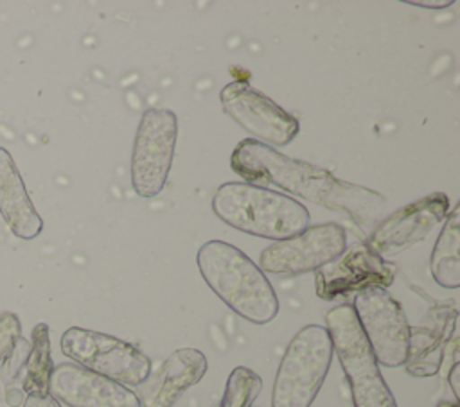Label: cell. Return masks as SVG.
<instances>
[{"mask_svg": "<svg viewBox=\"0 0 460 407\" xmlns=\"http://www.w3.org/2000/svg\"><path fill=\"white\" fill-rule=\"evenodd\" d=\"M49 394L68 407H140L129 387L74 362H63L52 369Z\"/></svg>", "mask_w": 460, "mask_h": 407, "instance_id": "13", "label": "cell"}, {"mask_svg": "<svg viewBox=\"0 0 460 407\" xmlns=\"http://www.w3.org/2000/svg\"><path fill=\"white\" fill-rule=\"evenodd\" d=\"M29 350L31 342L20 335L11 350L0 359V400L7 402L11 407H18L25 400L22 380Z\"/></svg>", "mask_w": 460, "mask_h": 407, "instance_id": "18", "label": "cell"}, {"mask_svg": "<svg viewBox=\"0 0 460 407\" xmlns=\"http://www.w3.org/2000/svg\"><path fill=\"white\" fill-rule=\"evenodd\" d=\"M332 355L325 326L305 325L298 330L279 364L271 407H309L323 385Z\"/></svg>", "mask_w": 460, "mask_h": 407, "instance_id": "5", "label": "cell"}, {"mask_svg": "<svg viewBox=\"0 0 460 407\" xmlns=\"http://www.w3.org/2000/svg\"><path fill=\"white\" fill-rule=\"evenodd\" d=\"M408 4H411V5H419V7H428V9H446V7H449L451 4H453V0H440V2H422V0H417V2H413V0H410Z\"/></svg>", "mask_w": 460, "mask_h": 407, "instance_id": "22", "label": "cell"}, {"mask_svg": "<svg viewBox=\"0 0 460 407\" xmlns=\"http://www.w3.org/2000/svg\"><path fill=\"white\" fill-rule=\"evenodd\" d=\"M212 212L230 228L273 242L302 233L311 221L307 208L291 195L234 181L216 188Z\"/></svg>", "mask_w": 460, "mask_h": 407, "instance_id": "3", "label": "cell"}, {"mask_svg": "<svg viewBox=\"0 0 460 407\" xmlns=\"http://www.w3.org/2000/svg\"><path fill=\"white\" fill-rule=\"evenodd\" d=\"M198 269L210 290L237 316L268 325L279 314V298L259 265L235 246L205 242L196 255Z\"/></svg>", "mask_w": 460, "mask_h": 407, "instance_id": "2", "label": "cell"}, {"mask_svg": "<svg viewBox=\"0 0 460 407\" xmlns=\"http://www.w3.org/2000/svg\"><path fill=\"white\" fill-rule=\"evenodd\" d=\"M207 368V357L199 350L180 348L155 373H149L133 393L140 407H172L187 389L205 377Z\"/></svg>", "mask_w": 460, "mask_h": 407, "instance_id": "14", "label": "cell"}, {"mask_svg": "<svg viewBox=\"0 0 460 407\" xmlns=\"http://www.w3.org/2000/svg\"><path fill=\"white\" fill-rule=\"evenodd\" d=\"M438 407H458L456 402H440Z\"/></svg>", "mask_w": 460, "mask_h": 407, "instance_id": "24", "label": "cell"}, {"mask_svg": "<svg viewBox=\"0 0 460 407\" xmlns=\"http://www.w3.org/2000/svg\"><path fill=\"white\" fill-rule=\"evenodd\" d=\"M460 204H456L446 217V224L435 242L429 258V269L433 280L446 289L460 287Z\"/></svg>", "mask_w": 460, "mask_h": 407, "instance_id": "16", "label": "cell"}, {"mask_svg": "<svg viewBox=\"0 0 460 407\" xmlns=\"http://www.w3.org/2000/svg\"><path fill=\"white\" fill-rule=\"evenodd\" d=\"M23 407H61L50 394L45 396H25Z\"/></svg>", "mask_w": 460, "mask_h": 407, "instance_id": "21", "label": "cell"}, {"mask_svg": "<svg viewBox=\"0 0 460 407\" xmlns=\"http://www.w3.org/2000/svg\"><path fill=\"white\" fill-rule=\"evenodd\" d=\"M31 350L25 360L22 391L25 396L49 394V380L54 369L50 355V330L49 325L38 323L32 328Z\"/></svg>", "mask_w": 460, "mask_h": 407, "instance_id": "17", "label": "cell"}, {"mask_svg": "<svg viewBox=\"0 0 460 407\" xmlns=\"http://www.w3.org/2000/svg\"><path fill=\"white\" fill-rule=\"evenodd\" d=\"M176 134L178 120L171 109L149 108L142 113L131 152V185L140 197H155L164 190Z\"/></svg>", "mask_w": 460, "mask_h": 407, "instance_id": "7", "label": "cell"}, {"mask_svg": "<svg viewBox=\"0 0 460 407\" xmlns=\"http://www.w3.org/2000/svg\"><path fill=\"white\" fill-rule=\"evenodd\" d=\"M22 335V323L16 314L2 312L0 314V359L11 350L14 341Z\"/></svg>", "mask_w": 460, "mask_h": 407, "instance_id": "20", "label": "cell"}, {"mask_svg": "<svg viewBox=\"0 0 460 407\" xmlns=\"http://www.w3.org/2000/svg\"><path fill=\"white\" fill-rule=\"evenodd\" d=\"M0 213L18 238H36L43 229V221L27 194L18 167L4 147H0Z\"/></svg>", "mask_w": 460, "mask_h": 407, "instance_id": "15", "label": "cell"}, {"mask_svg": "<svg viewBox=\"0 0 460 407\" xmlns=\"http://www.w3.org/2000/svg\"><path fill=\"white\" fill-rule=\"evenodd\" d=\"M325 330L350 385L354 407H397L352 307L343 303L331 308Z\"/></svg>", "mask_w": 460, "mask_h": 407, "instance_id": "4", "label": "cell"}, {"mask_svg": "<svg viewBox=\"0 0 460 407\" xmlns=\"http://www.w3.org/2000/svg\"><path fill=\"white\" fill-rule=\"evenodd\" d=\"M230 167L244 183L273 185L329 210L347 212L358 221H367L385 203L377 192L341 181L329 170L289 158L255 138L235 145Z\"/></svg>", "mask_w": 460, "mask_h": 407, "instance_id": "1", "label": "cell"}, {"mask_svg": "<svg viewBox=\"0 0 460 407\" xmlns=\"http://www.w3.org/2000/svg\"><path fill=\"white\" fill-rule=\"evenodd\" d=\"M350 307L376 362L385 368L406 364L410 355V325L401 303L386 289L370 287L356 292Z\"/></svg>", "mask_w": 460, "mask_h": 407, "instance_id": "8", "label": "cell"}, {"mask_svg": "<svg viewBox=\"0 0 460 407\" xmlns=\"http://www.w3.org/2000/svg\"><path fill=\"white\" fill-rule=\"evenodd\" d=\"M61 351L77 366L126 387H137L151 373V360L138 348L95 330L79 326L65 330Z\"/></svg>", "mask_w": 460, "mask_h": 407, "instance_id": "6", "label": "cell"}, {"mask_svg": "<svg viewBox=\"0 0 460 407\" xmlns=\"http://www.w3.org/2000/svg\"><path fill=\"white\" fill-rule=\"evenodd\" d=\"M223 111L244 131L270 147H284L300 131L298 120L248 82H228L221 93Z\"/></svg>", "mask_w": 460, "mask_h": 407, "instance_id": "10", "label": "cell"}, {"mask_svg": "<svg viewBox=\"0 0 460 407\" xmlns=\"http://www.w3.org/2000/svg\"><path fill=\"white\" fill-rule=\"evenodd\" d=\"M347 247V231L336 222L307 226L302 233L273 242L259 258L262 273L277 276H296L316 271L334 260Z\"/></svg>", "mask_w": 460, "mask_h": 407, "instance_id": "9", "label": "cell"}, {"mask_svg": "<svg viewBox=\"0 0 460 407\" xmlns=\"http://www.w3.org/2000/svg\"><path fill=\"white\" fill-rule=\"evenodd\" d=\"M447 382H449V385H451V389H453L455 398L458 400V398H460V391H458V362L453 364V368H451V371H449V375H447Z\"/></svg>", "mask_w": 460, "mask_h": 407, "instance_id": "23", "label": "cell"}, {"mask_svg": "<svg viewBox=\"0 0 460 407\" xmlns=\"http://www.w3.org/2000/svg\"><path fill=\"white\" fill-rule=\"evenodd\" d=\"M447 213L449 199L446 194L435 192L424 195L383 219L374 228L368 246L383 258L394 256L424 240L431 229L447 217Z\"/></svg>", "mask_w": 460, "mask_h": 407, "instance_id": "12", "label": "cell"}, {"mask_svg": "<svg viewBox=\"0 0 460 407\" xmlns=\"http://www.w3.org/2000/svg\"><path fill=\"white\" fill-rule=\"evenodd\" d=\"M395 265L379 256L368 244L354 242L329 264L314 271L316 296L332 301L370 287L394 283Z\"/></svg>", "mask_w": 460, "mask_h": 407, "instance_id": "11", "label": "cell"}, {"mask_svg": "<svg viewBox=\"0 0 460 407\" xmlns=\"http://www.w3.org/2000/svg\"><path fill=\"white\" fill-rule=\"evenodd\" d=\"M262 389V378L250 368L237 366L226 378L225 393L216 407H252Z\"/></svg>", "mask_w": 460, "mask_h": 407, "instance_id": "19", "label": "cell"}]
</instances>
